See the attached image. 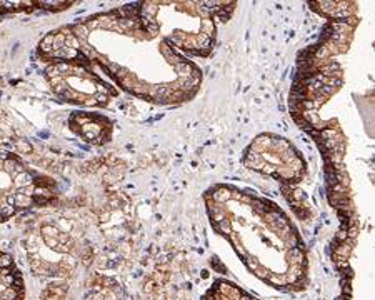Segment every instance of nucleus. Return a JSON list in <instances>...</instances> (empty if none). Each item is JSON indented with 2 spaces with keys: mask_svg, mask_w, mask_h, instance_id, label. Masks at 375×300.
Masks as SVG:
<instances>
[{
  "mask_svg": "<svg viewBox=\"0 0 375 300\" xmlns=\"http://www.w3.org/2000/svg\"><path fill=\"white\" fill-rule=\"evenodd\" d=\"M15 298H17V292L13 290V287L2 293V300H15Z\"/></svg>",
  "mask_w": 375,
  "mask_h": 300,
  "instance_id": "nucleus-1",
  "label": "nucleus"
},
{
  "mask_svg": "<svg viewBox=\"0 0 375 300\" xmlns=\"http://www.w3.org/2000/svg\"><path fill=\"white\" fill-rule=\"evenodd\" d=\"M0 210H2V217H8L13 214V207L12 205H5V207H0Z\"/></svg>",
  "mask_w": 375,
  "mask_h": 300,
  "instance_id": "nucleus-3",
  "label": "nucleus"
},
{
  "mask_svg": "<svg viewBox=\"0 0 375 300\" xmlns=\"http://www.w3.org/2000/svg\"><path fill=\"white\" fill-rule=\"evenodd\" d=\"M337 300H348V298H337Z\"/></svg>",
  "mask_w": 375,
  "mask_h": 300,
  "instance_id": "nucleus-4",
  "label": "nucleus"
},
{
  "mask_svg": "<svg viewBox=\"0 0 375 300\" xmlns=\"http://www.w3.org/2000/svg\"><path fill=\"white\" fill-rule=\"evenodd\" d=\"M10 265H12L10 255H2V257H0V267H10Z\"/></svg>",
  "mask_w": 375,
  "mask_h": 300,
  "instance_id": "nucleus-2",
  "label": "nucleus"
},
{
  "mask_svg": "<svg viewBox=\"0 0 375 300\" xmlns=\"http://www.w3.org/2000/svg\"><path fill=\"white\" fill-rule=\"evenodd\" d=\"M0 219H2V210H0Z\"/></svg>",
  "mask_w": 375,
  "mask_h": 300,
  "instance_id": "nucleus-5",
  "label": "nucleus"
}]
</instances>
